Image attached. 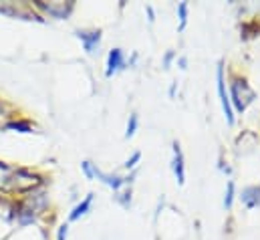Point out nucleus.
<instances>
[{"label":"nucleus","instance_id":"7","mask_svg":"<svg viewBox=\"0 0 260 240\" xmlns=\"http://www.w3.org/2000/svg\"><path fill=\"white\" fill-rule=\"evenodd\" d=\"M91 37H87L85 33L83 35H79L81 37V41L85 43V49L89 51V53H93L95 51V47H99V33H89Z\"/></svg>","mask_w":260,"mask_h":240},{"label":"nucleus","instance_id":"5","mask_svg":"<svg viewBox=\"0 0 260 240\" xmlns=\"http://www.w3.org/2000/svg\"><path fill=\"white\" fill-rule=\"evenodd\" d=\"M240 200H242V204L246 206V208H256V206H260V188L258 186H248V188H244L242 190V194H240Z\"/></svg>","mask_w":260,"mask_h":240},{"label":"nucleus","instance_id":"12","mask_svg":"<svg viewBox=\"0 0 260 240\" xmlns=\"http://www.w3.org/2000/svg\"><path fill=\"white\" fill-rule=\"evenodd\" d=\"M65 238H67V226H63L59 230V240H65Z\"/></svg>","mask_w":260,"mask_h":240},{"label":"nucleus","instance_id":"6","mask_svg":"<svg viewBox=\"0 0 260 240\" xmlns=\"http://www.w3.org/2000/svg\"><path fill=\"white\" fill-rule=\"evenodd\" d=\"M91 204H93V194H89L87 198H85V202H81L75 210H73V214H71V220H77L79 216H83V214H87V210L91 208Z\"/></svg>","mask_w":260,"mask_h":240},{"label":"nucleus","instance_id":"2","mask_svg":"<svg viewBox=\"0 0 260 240\" xmlns=\"http://www.w3.org/2000/svg\"><path fill=\"white\" fill-rule=\"evenodd\" d=\"M232 93H230V103H232V109H236V111H244L252 101H254V91L248 87V83L244 81L242 83V91H240V87H238V81H234L232 83Z\"/></svg>","mask_w":260,"mask_h":240},{"label":"nucleus","instance_id":"1","mask_svg":"<svg viewBox=\"0 0 260 240\" xmlns=\"http://www.w3.org/2000/svg\"><path fill=\"white\" fill-rule=\"evenodd\" d=\"M216 87H218V97H220V103H222V109H224V117L228 126H234V109H232V103H230V93L226 89V77H224V65L218 63L216 67Z\"/></svg>","mask_w":260,"mask_h":240},{"label":"nucleus","instance_id":"10","mask_svg":"<svg viewBox=\"0 0 260 240\" xmlns=\"http://www.w3.org/2000/svg\"><path fill=\"white\" fill-rule=\"evenodd\" d=\"M188 3H182V5H178V15H180V31H184L186 29V25H188Z\"/></svg>","mask_w":260,"mask_h":240},{"label":"nucleus","instance_id":"3","mask_svg":"<svg viewBox=\"0 0 260 240\" xmlns=\"http://www.w3.org/2000/svg\"><path fill=\"white\" fill-rule=\"evenodd\" d=\"M172 170L176 174V182L180 186H184L186 182V168H184V154L180 150V144L174 142V160H172Z\"/></svg>","mask_w":260,"mask_h":240},{"label":"nucleus","instance_id":"11","mask_svg":"<svg viewBox=\"0 0 260 240\" xmlns=\"http://www.w3.org/2000/svg\"><path fill=\"white\" fill-rule=\"evenodd\" d=\"M140 160H142V152H136L132 158H129V160L125 162V168H127V170H134V168L138 166V162H140Z\"/></svg>","mask_w":260,"mask_h":240},{"label":"nucleus","instance_id":"4","mask_svg":"<svg viewBox=\"0 0 260 240\" xmlns=\"http://www.w3.org/2000/svg\"><path fill=\"white\" fill-rule=\"evenodd\" d=\"M125 67H127V59H125L123 51L121 49H113L109 53V59H107V77L115 75L117 71H121Z\"/></svg>","mask_w":260,"mask_h":240},{"label":"nucleus","instance_id":"9","mask_svg":"<svg viewBox=\"0 0 260 240\" xmlns=\"http://www.w3.org/2000/svg\"><path fill=\"white\" fill-rule=\"evenodd\" d=\"M234 194H236V184H234V180H230L228 186H226V196H224V206H226V210L232 208V204H234Z\"/></svg>","mask_w":260,"mask_h":240},{"label":"nucleus","instance_id":"8","mask_svg":"<svg viewBox=\"0 0 260 240\" xmlns=\"http://www.w3.org/2000/svg\"><path fill=\"white\" fill-rule=\"evenodd\" d=\"M138 128H140V117H138V113H132V115H129V122H127L125 138H134L136 132H138Z\"/></svg>","mask_w":260,"mask_h":240}]
</instances>
